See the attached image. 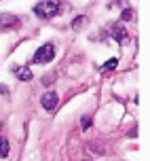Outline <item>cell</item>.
I'll return each mask as SVG.
<instances>
[{
	"mask_svg": "<svg viewBox=\"0 0 150 161\" xmlns=\"http://www.w3.org/2000/svg\"><path fill=\"white\" fill-rule=\"evenodd\" d=\"M121 19H123V21H131V19H133V11H131V8H125L123 15H121Z\"/></svg>",
	"mask_w": 150,
	"mask_h": 161,
	"instance_id": "cell-10",
	"label": "cell"
},
{
	"mask_svg": "<svg viewBox=\"0 0 150 161\" xmlns=\"http://www.w3.org/2000/svg\"><path fill=\"white\" fill-rule=\"evenodd\" d=\"M89 127H91V119L85 117V119H83V129H89Z\"/></svg>",
	"mask_w": 150,
	"mask_h": 161,
	"instance_id": "cell-11",
	"label": "cell"
},
{
	"mask_svg": "<svg viewBox=\"0 0 150 161\" xmlns=\"http://www.w3.org/2000/svg\"><path fill=\"white\" fill-rule=\"evenodd\" d=\"M116 64H119V59L116 57H112V59H108L106 64L102 66V74H108V72H112L114 68H116Z\"/></svg>",
	"mask_w": 150,
	"mask_h": 161,
	"instance_id": "cell-7",
	"label": "cell"
},
{
	"mask_svg": "<svg viewBox=\"0 0 150 161\" xmlns=\"http://www.w3.org/2000/svg\"><path fill=\"white\" fill-rule=\"evenodd\" d=\"M19 25H21L19 17L8 15V13H2L0 15V30H17Z\"/></svg>",
	"mask_w": 150,
	"mask_h": 161,
	"instance_id": "cell-5",
	"label": "cell"
},
{
	"mask_svg": "<svg viewBox=\"0 0 150 161\" xmlns=\"http://www.w3.org/2000/svg\"><path fill=\"white\" fill-rule=\"evenodd\" d=\"M53 57H55V47H53L51 42H47V45H42V47L34 53L32 62H34V64H49V62H53Z\"/></svg>",
	"mask_w": 150,
	"mask_h": 161,
	"instance_id": "cell-2",
	"label": "cell"
},
{
	"mask_svg": "<svg viewBox=\"0 0 150 161\" xmlns=\"http://www.w3.org/2000/svg\"><path fill=\"white\" fill-rule=\"evenodd\" d=\"M57 102H59V97H57L55 91H45V93H42V97H40L42 108H45V110H49V113H53V110L57 108Z\"/></svg>",
	"mask_w": 150,
	"mask_h": 161,
	"instance_id": "cell-4",
	"label": "cell"
},
{
	"mask_svg": "<svg viewBox=\"0 0 150 161\" xmlns=\"http://www.w3.org/2000/svg\"><path fill=\"white\" fill-rule=\"evenodd\" d=\"M13 72L17 74L19 80H30L32 79V70L28 68V66H13Z\"/></svg>",
	"mask_w": 150,
	"mask_h": 161,
	"instance_id": "cell-6",
	"label": "cell"
},
{
	"mask_svg": "<svg viewBox=\"0 0 150 161\" xmlns=\"http://www.w3.org/2000/svg\"><path fill=\"white\" fill-rule=\"evenodd\" d=\"M85 25H87V17L80 15V17H76V19L72 21V30H76V32H78V30H83V28H85Z\"/></svg>",
	"mask_w": 150,
	"mask_h": 161,
	"instance_id": "cell-8",
	"label": "cell"
},
{
	"mask_svg": "<svg viewBox=\"0 0 150 161\" xmlns=\"http://www.w3.org/2000/svg\"><path fill=\"white\" fill-rule=\"evenodd\" d=\"M108 32H110L112 40H119V45H127V40H129V34H127L125 25L123 24H112L108 28Z\"/></svg>",
	"mask_w": 150,
	"mask_h": 161,
	"instance_id": "cell-3",
	"label": "cell"
},
{
	"mask_svg": "<svg viewBox=\"0 0 150 161\" xmlns=\"http://www.w3.org/2000/svg\"><path fill=\"white\" fill-rule=\"evenodd\" d=\"M8 148H11L8 140H7V138H0V157H7V155H8Z\"/></svg>",
	"mask_w": 150,
	"mask_h": 161,
	"instance_id": "cell-9",
	"label": "cell"
},
{
	"mask_svg": "<svg viewBox=\"0 0 150 161\" xmlns=\"http://www.w3.org/2000/svg\"><path fill=\"white\" fill-rule=\"evenodd\" d=\"M34 13L38 19H53L62 13V2L59 0H40L34 7Z\"/></svg>",
	"mask_w": 150,
	"mask_h": 161,
	"instance_id": "cell-1",
	"label": "cell"
}]
</instances>
